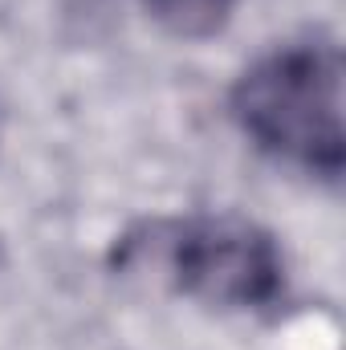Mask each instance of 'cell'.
<instances>
[{"mask_svg": "<svg viewBox=\"0 0 346 350\" xmlns=\"http://www.w3.org/2000/svg\"><path fill=\"white\" fill-rule=\"evenodd\" d=\"M241 131L281 163L338 179L343 143V53L330 41H293L253 62L232 90Z\"/></svg>", "mask_w": 346, "mask_h": 350, "instance_id": "1", "label": "cell"}, {"mask_svg": "<svg viewBox=\"0 0 346 350\" xmlns=\"http://www.w3.org/2000/svg\"><path fill=\"white\" fill-rule=\"evenodd\" d=\"M172 281L220 310H265L285 289L277 241L241 216H196L168 245Z\"/></svg>", "mask_w": 346, "mask_h": 350, "instance_id": "2", "label": "cell"}, {"mask_svg": "<svg viewBox=\"0 0 346 350\" xmlns=\"http://www.w3.org/2000/svg\"><path fill=\"white\" fill-rule=\"evenodd\" d=\"M147 12L175 37H212L228 25L237 0H143Z\"/></svg>", "mask_w": 346, "mask_h": 350, "instance_id": "3", "label": "cell"}]
</instances>
